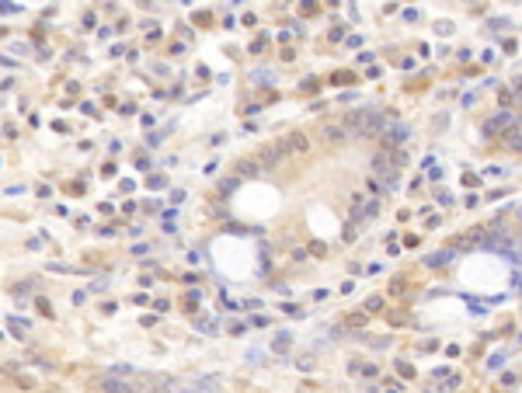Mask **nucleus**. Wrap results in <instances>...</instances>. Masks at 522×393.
Listing matches in <instances>:
<instances>
[{"instance_id":"f257e3e1","label":"nucleus","mask_w":522,"mask_h":393,"mask_svg":"<svg viewBox=\"0 0 522 393\" xmlns=\"http://www.w3.org/2000/svg\"><path fill=\"white\" fill-rule=\"evenodd\" d=\"M289 153V146H286V139H275V143H265L261 150H258V164L261 167H275L278 160Z\"/></svg>"},{"instance_id":"f03ea898","label":"nucleus","mask_w":522,"mask_h":393,"mask_svg":"<svg viewBox=\"0 0 522 393\" xmlns=\"http://www.w3.org/2000/svg\"><path fill=\"white\" fill-rule=\"evenodd\" d=\"M394 171H397V167H394V157H390V150H383V153H376V157H372V174H376V178H383L390 188L397 184V181H394Z\"/></svg>"},{"instance_id":"7ed1b4c3","label":"nucleus","mask_w":522,"mask_h":393,"mask_svg":"<svg viewBox=\"0 0 522 393\" xmlns=\"http://www.w3.org/2000/svg\"><path fill=\"white\" fill-rule=\"evenodd\" d=\"M383 112H366L362 115V125H359V136H376V132H383Z\"/></svg>"},{"instance_id":"20e7f679","label":"nucleus","mask_w":522,"mask_h":393,"mask_svg":"<svg viewBox=\"0 0 522 393\" xmlns=\"http://www.w3.org/2000/svg\"><path fill=\"white\" fill-rule=\"evenodd\" d=\"M320 136H324V139H327V143H345V139H348V129H345V125H341V122H327V125H324V132H320Z\"/></svg>"},{"instance_id":"39448f33","label":"nucleus","mask_w":522,"mask_h":393,"mask_svg":"<svg viewBox=\"0 0 522 393\" xmlns=\"http://www.w3.org/2000/svg\"><path fill=\"white\" fill-rule=\"evenodd\" d=\"M512 122H515V119H512V112H501V115H494L491 122H484V132L494 136V132H501L505 125H512Z\"/></svg>"},{"instance_id":"423d86ee","label":"nucleus","mask_w":522,"mask_h":393,"mask_svg":"<svg viewBox=\"0 0 522 393\" xmlns=\"http://www.w3.org/2000/svg\"><path fill=\"white\" fill-rule=\"evenodd\" d=\"M286 146H289V153H307L310 150V139L303 136V132H293V136L286 139Z\"/></svg>"},{"instance_id":"0eeeda50","label":"nucleus","mask_w":522,"mask_h":393,"mask_svg":"<svg viewBox=\"0 0 522 393\" xmlns=\"http://www.w3.org/2000/svg\"><path fill=\"white\" fill-rule=\"evenodd\" d=\"M404 139H407V129H404V125H394V129H387V139H383V143H387V150H390L394 143H404Z\"/></svg>"},{"instance_id":"6e6552de","label":"nucleus","mask_w":522,"mask_h":393,"mask_svg":"<svg viewBox=\"0 0 522 393\" xmlns=\"http://www.w3.org/2000/svg\"><path fill=\"white\" fill-rule=\"evenodd\" d=\"M362 115H366V112H348V115H345V122H341V125H345V129H348V132H359V125H362Z\"/></svg>"},{"instance_id":"1a4fd4ad","label":"nucleus","mask_w":522,"mask_h":393,"mask_svg":"<svg viewBox=\"0 0 522 393\" xmlns=\"http://www.w3.org/2000/svg\"><path fill=\"white\" fill-rule=\"evenodd\" d=\"M453 254H456L453 247H449V251H439V254H432V258H425V265H432V268H439V265H446V261H449Z\"/></svg>"},{"instance_id":"9d476101","label":"nucleus","mask_w":522,"mask_h":393,"mask_svg":"<svg viewBox=\"0 0 522 393\" xmlns=\"http://www.w3.org/2000/svg\"><path fill=\"white\" fill-rule=\"evenodd\" d=\"M352 216H355V219H362V216H366V206H362V195H352Z\"/></svg>"},{"instance_id":"9b49d317","label":"nucleus","mask_w":522,"mask_h":393,"mask_svg":"<svg viewBox=\"0 0 522 393\" xmlns=\"http://www.w3.org/2000/svg\"><path fill=\"white\" fill-rule=\"evenodd\" d=\"M505 139H508L512 150H519V129H515V122H512V132H505Z\"/></svg>"},{"instance_id":"f8f14e48","label":"nucleus","mask_w":522,"mask_h":393,"mask_svg":"<svg viewBox=\"0 0 522 393\" xmlns=\"http://www.w3.org/2000/svg\"><path fill=\"white\" fill-rule=\"evenodd\" d=\"M345 324H348V327H362V324H366V317H362V313H355V317H348Z\"/></svg>"},{"instance_id":"ddd939ff","label":"nucleus","mask_w":522,"mask_h":393,"mask_svg":"<svg viewBox=\"0 0 522 393\" xmlns=\"http://www.w3.org/2000/svg\"><path fill=\"white\" fill-rule=\"evenodd\" d=\"M105 390H129V386H125V383H115V379H108V383H105Z\"/></svg>"}]
</instances>
